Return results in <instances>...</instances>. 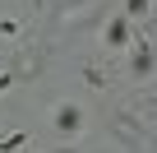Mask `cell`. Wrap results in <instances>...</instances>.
<instances>
[{
  "mask_svg": "<svg viewBox=\"0 0 157 153\" xmlns=\"http://www.w3.org/2000/svg\"><path fill=\"white\" fill-rule=\"evenodd\" d=\"M106 42H111V46H125V42H129V28H125V19H116V23L106 28Z\"/></svg>",
  "mask_w": 157,
  "mask_h": 153,
  "instance_id": "6da1fadb",
  "label": "cell"
},
{
  "mask_svg": "<svg viewBox=\"0 0 157 153\" xmlns=\"http://www.w3.org/2000/svg\"><path fill=\"white\" fill-rule=\"evenodd\" d=\"M56 125H60V130H78V111H74V107H60Z\"/></svg>",
  "mask_w": 157,
  "mask_h": 153,
  "instance_id": "7a4b0ae2",
  "label": "cell"
}]
</instances>
